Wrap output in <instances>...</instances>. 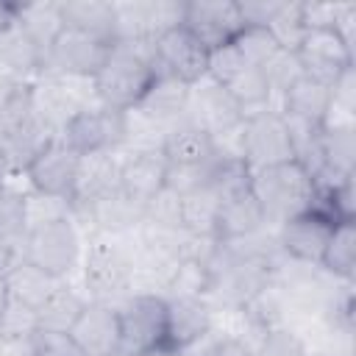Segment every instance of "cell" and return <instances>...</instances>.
Instances as JSON below:
<instances>
[{
	"mask_svg": "<svg viewBox=\"0 0 356 356\" xmlns=\"http://www.w3.org/2000/svg\"><path fill=\"white\" fill-rule=\"evenodd\" d=\"M156 75L159 72L153 64V42L111 44L103 67L92 78V89L97 103L117 111H131L139 106Z\"/></svg>",
	"mask_w": 356,
	"mask_h": 356,
	"instance_id": "1",
	"label": "cell"
},
{
	"mask_svg": "<svg viewBox=\"0 0 356 356\" xmlns=\"http://www.w3.org/2000/svg\"><path fill=\"white\" fill-rule=\"evenodd\" d=\"M250 192L259 200L267 228L270 225H281L289 217L312 209L314 200V181L312 175L303 170V164L284 161V164H273L264 170L250 172Z\"/></svg>",
	"mask_w": 356,
	"mask_h": 356,
	"instance_id": "2",
	"label": "cell"
},
{
	"mask_svg": "<svg viewBox=\"0 0 356 356\" xmlns=\"http://www.w3.org/2000/svg\"><path fill=\"white\" fill-rule=\"evenodd\" d=\"M81 270L89 300L117 303L134 286V248L120 236H95L83 248Z\"/></svg>",
	"mask_w": 356,
	"mask_h": 356,
	"instance_id": "3",
	"label": "cell"
},
{
	"mask_svg": "<svg viewBox=\"0 0 356 356\" xmlns=\"http://www.w3.org/2000/svg\"><path fill=\"white\" fill-rule=\"evenodd\" d=\"M19 253L28 264L39 267L42 273L64 281L83 259V236L75 217H61L36 228H28Z\"/></svg>",
	"mask_w": 356,
	"mask_h": 356,
	"instance_id": "4",
	"label": "cell"
},
{
	"mask_svg": "<svg viewBox=\"0 0 356 356\" xmlns=\"http://www.w3.org/2000/svg\"><path fill=\"white\" fill-rule=\"evenodd\" d=\"M58 139L78 156L117 153L128 142V111L92 103L67 120V125L58 131Z\"/></svg>",
	"mask_w": 356,
	"mask_h": 356,
	"instance_id": "5",
	"label": "cell"
},
{
	"mask_svg": "<svg viewBox=\"0 0 356 356\" xmlns=\"http://www.w3.org/2000/svg\"><path fill=\"white\" fill-rule=\"evenodd\" d=\"M120 348L142 356L167 342V298L156 292H131L117 303Z\"/></svg>",
	"mask_w": 356,
	"mask_h": 356,
	"instance_id": "6",
	"label": "cell"
},
{
	"mask_svg": "<svg viewBox=\"0 0 356 356\" xmlns=\"http://www.w3.org/2000/svg\"><path fill=\"white\" fill-rule=\"evenodd\" d=\"M239 156H242V161H245V167L250 172L295 159L289 128H286V120H284V114L278 108L270 106V108L245 114Z\"/></svg>",
	"mask_w": 356,
	"mask_h": 356,
	"instance_id": "7",
	"label": "cell"
},
{
	"mask_svg": "<svg viewBox=\"0 0 356 356\" xmlns=\"http://www.w3.org/2000/svg\"><path fill=\"white\" fill-rule=\"evenodd\" d=\"M108 50H111V44H106L89 33H81L75 28H64L53 39V44L44 50V72L61 75V78L92 81L97 75V70L103 67Z\"/></svg>",
	"mask_w": 356,
	"mask_h": 356,
	"instance_id": "8",
	"label": "cell"
},
{
	"mask_svg": "<svg viewBox=\"0 0 356 356\" xmlns=\"http://www.w3.org/2000/svg\"><path fill=\"white\" fill-rule=\"evenodd\" d=\"M153 64L159 75H170L192 86L206 78L209 50L184 25H175L153 39Z\"/></svg>",
	"mask_w": 356,
	"mask_h": 356,
	"instance_id": "9",
	"label": "cell"
},
{
	"mask_svg": "<svg viewBox=\"0 0 356 356\" xmlns=\"http://www.w3.org/2000/svg\"><path fill=\"white\" fill-rule=\"evenodd\" d=\"M181 25L211 53L217 47L231 44L248 25L242 19L239 3L231 0H192L184 3Z\"/></svg>",
	"mask_w": 356,
	"mask_h": 356,
	"instance_id": "10",
	"label": "cell"
},
{
	"mask_svg": "<svg viewBox=\"0 0 356 356\" xmlns=\"http://www.w3.org/2000/svg\"><path fill=\"white\" fill-rule=\"evenodd\" d=\"M295 56L303 75L323 83H334L348 67H353V47L337 33V28H309L295 44Z\"/></svg>",
	"mask_w": 356,
	"mask_h": 356,
	"instance_id": "11",
	"label": "cell"
},
{
	"mask_svg": "<svg viewBox=\"0 0 356 356\" xmlns=\"http://www.w3.org/2000/svg\"><path fill=\"white\" fill-rule=\"evenodd\" d=\"M81 159L83 156H78L61 139H56L25 170V181H28L31 192H39V195H47V197H58V200H70L72 203L75 200V192H78Z\"/></svg>",
	"mask_w": 356,
	"mask_h": 356,
	"instance_id": "12",
	"label": "cell"
},
{
	"mask_svg": "<svg viewBox=\"0 0 356 356\" xmlns=\"http://www.w3.org/2000/svg\"><path fill=\"white\" fill-rule=\"evenodd\" d=\"M334 225L337 222L328 220L325 214H320L314 209H306V211L289 217L286 222H281L275 228V239H278V248L286 259H292L298 264L320 267Z\"/></svg>",
	"mask_w": 356,
	"mask_h": 356,
	"instance_id": "13",
	"label": "cell"
},
{
	"mask_svg": "<svg viewBox=\"0 0 356 356\" xmlns=\"http://www.w3.org/2000/svg\"><path fill=\"white\" fill-rule=\"evenodd\" d=\"M72 217H81L83 222H92L97 236H125L139 231L145 220V206L134 197H128L120 186L89 200L81 206H72Z\"/></svg>",
	"mask_w": 356,
	"mask_h": 356,
	"instance_id": "14",
	"label": "cell"
},
{
	"mask_svg": "<svg viewBox=\"0 0 356 356\" xmlns=\"http://www.w3.org/2000/svg\"><path fill=\"white\" fill-rule=\"evenodd\" d=\"M186 117L195 120L197 125H203L214 139L222 136V134L236 131L245 120V114L234 103V97L220 83H214L211 78H203V81L192 83Z\"/></svg>",
	"mask_w": 356,
	"mask_h": 356,
	"instance_id": "15",
	"label": "cell"
},
{
	"mask_svg": "<svg viewBox=\"0 0 356 356\" xmlns=\"http://www.w3.org/2000/svg\"><path fill=\"white\" fill-rule=\"evenodd\" d=\"M70 337L83 356H111L114 350H120L117 303L86 300L81 317L70 328Z\"/></svg>",
	"mask_w": 356,
	"mask_h": 356,
	"instance_id": "16",
	"label": "cell"
},
{
	"mask_svg": "<svg viewBox=\"0 0 356 356\" xmlns=\"http://www.w3.org/2000/svg\"><path fill=\"white\" fill-rule=\"evenodd\" d=\"M56 139L58 134L47 122H42L36 114L14 128H6L0 136V170L6 175H25L33 159Z\"/></svg>",
	"mask_w": 356,
	"mask_h": 356,
	"instance_id": "17",
	"label": "cell"
},
{
	"mask_svg": "<svg viewBox=\"0 0 356 356\" xmlns=\"http://www.w3.org/2000/svg\"><path fill=\"white\" fill-rule=\"evenodd\" d=\"M159 150L170 167H203L220 156L214 136L189 117H181L167 128Z\"/></svg>",
	"mask_w": 356,
	"mask_h": 356,
	"instance_id": "18",
	"label": "cell"
},
{
	"mask_svg": "<svg viewBox=\"0 0 356 356\" xmlns=\"http://www.w3.org/2000/svg\"><path fill=\"white\" fill-rule=\"evenodd\" d=\"M214 331V306L206 298H167V345L186 350Z\"/></svg>",
	"mask_w": 356,
	"mask_h": 356,
	"instance_id": "19",
	"label": "cell"
},
{
	"mask_svg": "<svg viewBox=\"0 0 356 356\" xmlns=\"http://www.w3.org/2000/svg\"><path fill=\"white\" fill-rule=\"evenodd\" d=\"M167 167L161 150H131L120 159V189L145 206L164 189Z\"/></svg>",
	"mask_w": 356,
	"mask_h": 356,
	"instance_id": "20",
	"label": "cell"
},
{
	"mask_svg": "<svg viewBox=\"0 0 356 356\" xmlns=\"http://www.w3.org/2000/svg\"><path fill=\"white\" fill-rule=\"evenodd\" d=\"M261 228H267V220H264V211H261L259 200L253 197L250 186L220 200L217 217H214V239L217 242H236Z\"/></svg>",
	"mask_w": 356,
	"mask_h": 356,
	"instance_id": "21",
	"label": "cell"
},
{
	"mask_svg": "<svg viewBox=\"0 0 356 356\" xmlns=\"http://www.w3.org/2000/svg\"><path fill=\"white\" fill-rule=\"evenodd\" d=\"M0 70L17 81H36L44 72V50L17 25L0 31Z\"/></svg>",
	"mask_w": 356,
	"mask_h": 356,
	"instance_id": "22",
	"label": "cell"
},
{
	"mask_svg": "<svg viewBox=\"0 0 356 356\" xmlns=\"http://www.w3.org/2000/svg\"><path fill=\"white\" fill-rule=\"evenodd\" d=\"M189 89L186 83L170 78V75H156V81L150 83V89L145 92V97L139 100L136 114H142L150 122L159 125H172L181 117H186V106H189Z\"/></svg>",
	"mask_w": 356,
	"mask_h": 356,
	"instance_id": "23",
	"label": "cell"
},
{
	"mask_svg": "<svg viewBox=\"0 0 356 356\" xmlns=\"http://www.w3.org/2000/svg\"><path fill=\"white\" fill-rule=\"evenodd\" d=\"M328 106H331V86L309 75H300L284 95H278V111L284 117L312 125H323Z\"/></svg>",
	"mask_w": 356,
	"mask_h": 356,
	"instance_id": "24",
	"label": "cell"
},
{
	"mask_svg": "<svg viewBox=\"0 0 356 356\" xmlns=\"http://www.w3.org/2000/svg\"><path fill=\"white\" fill-rule=\"evenodd\" d=\"M61 17H64V28H75L106 44H114V3L67 0L61 3Z\"/></svg>",
	"mask_w": 356,
	"mask_h": 356,
	"instance_id": "25",
	"label": "cell"
},
{
	"mask_svg": "<svg viewBox=\"0 0 356 356\" xmlns=\"http://www.w3.org/2000/svg\"><path fill=\"white\" fill-rule=\"evenodd\" d=\"M58 284H61V281H56L53 275L42 273V270L33 267V264H28L25 259H19V261L3 275L6 292H8L11 298H17L19 303H25L28 309H33V312L50 298V292H53Z\"/></svg>",
	"mask_w": 356,
	"mask_h": 356,
	"instance_id": "26",
	"label": "cell"
},
{
	"mask_svg": "<svg viewBox=\"0 0 356 356\" xmlns=\"http://www.w3.org/2000/svg\"><path fill=\"white\" fill-rule=\"evenodd\" d=\"M89 298L78 295L75 289H70L64 281L50 292V298L36 309V331H61L70 334V328L75 325V320L81 317L83 306Z\"/></svg>",
	"mask_w": 356,
	"mask_h": 356,
	"instance_id": "27",
	"label": "cell"
},
{
	"mask_svg": "<svg viewBox=\"0 0 356 356\" xmlns=\"http://www.w3.org/2000/svg\"><path fill=\"white\" fill-rule=\"evenodd\" d=\"M17 25L42 50H47L53 39L64 31L61 3H17Z\"/></svg>",
	"mask_w": 356,
	"mask_h": 356,
	"instance_id": "28",
	"label": "cell"
},
{
	"mask_svg": "<svg viewBox=\"0 0 356 356\" xmlns=\"http://www.w3.org/2000/svg\"><path fill=\"white\" fill-rule=\"evenodd\" d=\"M320 270L339 281H353L356 273V225L353 222H337L331 231V239L325 245Z\"/></svg>",
	"mask_w": 356,
	"mask_h": 356,
	"instance_id": "29",
	"label": "cell"
},
{
	"mask_svg": "<svg viewBox=\"0 0 356 356\" xmlns=\"http://www.w3.org/2000/svg\"><path fill=\"white\" fill-rule=\"evenodd\" d=\"M320 159H323L320 170L350 178L353 164H356V134H353V128H323V134H320Z\"/></svg>",
	"mask_w": 356,
	"mask_h": 356,
	"instance_id": "30",
	"label": "cell"
},
{
	"mask_svg": "<svg viewBox=\"0 0 356 356\" xmlns=\"http://www.w3.org/2000/svg\"><path fill=\"white\" fill-rule=\"evenodd\" d=\"M211 284H214V275L209 264L195 256H184L167 281L164 298H209Z\"/></svg>",
	"mask_w": 356,
	"mask_h": 356,
	"instance_id": "31",
	"label": "cell"
},
{
	"mask_svg": "<svg viewBox=\"0 0 356 356\" xmlns=\"http://www.w3.org/2000/svg\"><path fill=\"white\" fill-rule=\"evenodd\" d=\"M181 200H184V234L214 236V217H217V206H220L217 192L203 186Z\"/></svg>",
	"mask_w": 356,
	"mask_h": 356,
	"instance_id": "32",
	"label": "cell"
},
{
	"mask_svg": "<svg viewBox=\"0 0 356 356\" xmlns=\"http://www.w3.org/2000/svg\"><path fill=\"white\" fill-rule=\"evenodd\" d=\"M28 234V214H25V192L3 184L0 186V242L22 245Z\"/></svg>",
	"mask_w": 356,
	"mask_h": 356,
	"instance_id": "33",
	"label": "cell"
},
{
	"mask_svg": "<svg viewBox=\"0 0 356 356\" xmlns=\"http://www.w3.org/2000/svg\"><path fill=\"white\" fill-rule=\"evenodd\" d=\"M36 331V312L3 292L0 298V342H25Z\"/></svg>",
	"mask_w": 356,
	"mask_h": 356,
	"instance_id": "34",
	"label": "cell"
},
{
	"mask_svg": "<svg viewBox=\"0 0 356 356\" xmlns=\"http://www.w3.org/2000/svg\"><path fill=\"white\" fill-rule=\"evenodd\" d=\"M142 225L161 228V231H184V200H181V195H175L170 189H161L153 200L145 203Z\"/></svg>",
	"mask_w": 356,
	"mask_h": 356,
	"instance_id": "35",
	"label": "cell"
},
{
	"mask_svg": "<svg viewBox=\"0 0 356 356\" xmlns=\"http://www.w3.org/2000/svg\"><path fill=\"white\" fill-rule=\"evenodd\" d=\"M256 356H312L309 342L289 325H273L264 328L259 337V345L253 348Z\"/></svg>",
	"mask_w": 356,
	"mask_h": 356,
	"instance_id": "36",
	"label": "cell"
},
{
	"mask_svg": "<svg viewBox=\"0 0 356 356\" xmlns=\"http://www.w3.org/2000/svg\"><path fill=\"white\" fill-rule=\"evenodd\" d=\"M261 72H264V78H267V83H270L273 97H275V95H284V92L303 75V67H300L295 50L278 47V50L261 64Z\"/></svg>",
	"mask_w": 356,
	"mask_h": 356,
	"instance_id": "37",
	"label": "cell"
},
{
	"mask_svg": "<svg viewBox=\"0 0 356 356\" xmlns=\"http://www.w3.org/2000/svg\"><path fill=\"white\" fill-rule=\"evenodd\" d=\"M236 50H239V56L248 61V64H253V67H261L281 44L275 42V36L267 31V28H256V25H248L234 42H231Z\"/></svg>",
	"mask_w": 356,
	"mask_h": 356,
	"instance_id": "38",
	"label": "cell"
},
{
	"mask_svg": "<svg viewBox=\"0 0 356 356\" xmlns=\"http://www.w3.org/2000/svg\"><path fill=\"white\" fill-rule=\"evenodd\" d=\"M25 214H28V228L61 220V217H72V203L70 200H58V197H47L39 192H28L25 195Z\"/></svg>",
	"mask_w": 356,
	"mask_h": 356,
	"instance_id": "39",
	"label": "cell"
},
{
	"mask_svg": "<svg viewBox=\"0 0 356 356\" xmlns=\"http://www.w3.org/2000/svg\"><path fill=\"white\" fill-rule=\"evenodd\" d=\"M28 356H83L70 334L61 331H33L28 339Z\"/></svg>",
	"mask_w": 356,
	"mask_h": 356,
	"instance_id": "40",
	"label": "cell"
},
{
	"mask_svg": "<svg viewBox=\"0 0 356 356\" xmlns=\"http://www.w3.org/2000/svg\"><path fill=\"white\" fill-rule=\"evenodd\" d=\"M22 259V253H19V245H8V242H0V278L17 264Z\"/></svg>",
	"mask_w": 356,
	"mask_h": 356,
	"instance_id": "41",
	"label": "cell"
},
{
	"mask_svg": "<svg viewBox=\"0 0 356 356\" xmlns=\"http://www.w3.org/2000/svg\"><path fill=\"white\" fill-rule=\"evenodd\" d=\"M14 19H17V3H6V0H0V31H6Z\"/></svg>",
	"mask_w": 356,
	"mask_h": 356,
	"instance_id": "42",
	"label": "cell"
},
{
	"mask_svg": "<svg viewBox=\"0 0 356 356\" xmlns=\"http://www.w3.org/2000/svg\"><path fill=\"white\" fill-rule=\"evenodd\" d=\"M142 356H184V350H178V348H172V345H156V348H150V350H145Z\"/></svg>",
	"mask_w": 356,
	"mask_h": 356,
	"instance_id": "43",
	"label": "cell"
},
{
	"mask_svg": "<svg viewBox=\"0 0 356 356\" xmlns=\"http://www.w3.org/2000/svg\"><path fill=\"white\" fill-rule=\"evenodd\" d=\"M8 81H11V75H6V72L0 70V92H3L6 86H8Z\"/></svg>",
	"mask_w": 356,
	"mask_h": 356,
	"instance_id": "44",
	"label": "cell"
},
{
	"mask_svg": "<svg viewBox=\"0 0 356 356\" xmlns=\"http://www.w3.org/2000/svg\"><path fill=\"white\" fill-rule=\"evenodd\" d=\"M111 356H136V353H128V350H122V348H120V350H114Z\"/></svg>",
	"mask_w": 356,
	"mask_h": 356,
	"instance_id": "45",
	"label": "cell"
},
{
	"mask_svg": "<svg viewBox=\"0 0 356 356\" xmlns=\"http://www.w3.org/2000/svg\"><path fill=\"white\" fill-rule=\"evenodd\" d=\"M6 178H8V175H6V172H3V170H0V186H3V184H6Z\"/></svg>",
	"mask_w": 356,
	"mask_h": 356,
	"instance_id": "46",
	"label": "cell"
},
{
	"mask_svg": "<svg viewBox=\"0 0 356 356\" xmlns=\"http://www.w3.org/2000/svg\"><path fill=\"white\" fill-rule=\"evenodd\" d=\"M0 136H3V128H0Z\"/></svg>",
	"mask_w": 356,
	"mask_h": 356,
	"instance_id": "47",
	"label": "cell"
}]
</instances>
